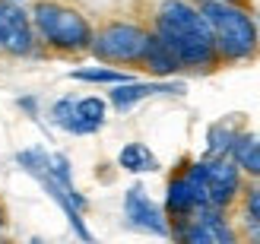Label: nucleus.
<instances>
[{"instance_id":"nucleus-1","label":"nucleus","mask_w":260,"mask_h":244,"mask_svg":"<svg viewBox=\"0 0 260 244\" xmlns=\"http://www.w3.org/2000/svg\"><path fill=\"white\" fill-rule=\"evenodd\" d=\"M149 32L178 57L181 70L213 73L222 63L216 54L210 25H206L197 4H190V0H159Z\"/></svg>"},{"instance_id":"nucleus-2","label":"nucleus","mask_w":260,"mask_h":244,"mask_svg":"<svg viewBox=\"0 0 260 244\" xmlns=\"http://www.w3.org/2000/svg\"><path fill=\"white\" fill-rule=\"evenodd\" d=\"M197 10L203 13L213 32L216 54L222 63H248L260 54V29L254 13L244 4H222V0H200Z\"/></svg>"},{"instance_id":"nucleus-3","label":"nucleus","mask_w":260,"mask_h":244,"mask_svg":"<svg viewBox=\"0 0 260 244\" xmlns=\"http://www.w3.org/2000/svg\"><path fill=\"white\" fill-rule=\"evenodd\" d=\"M29 16L38 45L51 48L54 54H89L95 29L83 10L60 0H38Z\"/></svg>"},{"instance_id":"nucleus-4","label":"nucleus","mask_w":260,"mask_h":244,"mask_svg":"<svg viewBox=\"0 0 260 244\" xmlns=\"http://www.w3.org/2000/svg\"><path fill=\"white\" fill-rule=\"evenodd\" d=\"M149 29L143 22H130V19H108L105 25H99L89 45V54L99 63L108 67H140L143 54L149 45Z\"/></svg>"},{"instance_id":"nucleus-5","label":"nucleus","mask_w":260,"mask_h":244,"mask_svg":"<svg viewBox=\"0 0 260 244\" xmlns=\"http://www.w3.org/2000/svg\"><path fill=\"white\" fill-rule=\"evenodd\" d=\"M16 162H19V168H25V175H32L38 184H42L45 190H48V197L57 203V206L63 210V216H67V222H70V228H73V235L80 238L83 244H99L95 241V235L89 232V225L83 222V213L73 206V203L67 200V194H63V187L51 178V171H48V162H51V152H45L42 146H32V149H22V152H16Z\"/></svg>"},{"instance_id":"nucleus-6","label":"nucleus","mask_w":260,"mask_h":244,"mask_svg":"<svg viewBox=\"0 0 260 244\" xmlns=\"http://www.w3.org/2000/svg\"><path fill=\"white\" fill-rule=\"evenodd\" d=\"M0 51L10 57H35L38 54L32 16L22 10V4H13V0H0Z\"/></svg>"},{"instance_id":"nucleus-7","label":"nucleus","mask_w":260,"mask_h":244,"mask_svg":"<svg viewBox=\"0 0 260 244\" xmlns=\"http://www.w3.org/2000/svg\"><path fill=\"white\" fill-rule=\"evenodd\" d=\"M124 219L130 228L137 232H146V235H155V238H168L172 235V222L162 206H155L149 200V194L143 190V184H134L124 194Z\"/></svg>"},{"instance_id":"nucleus-8","label":"nucleus","mask_w":260,"mask_h":244,"mask_svg":"<svg viewBox=\"0 0 260 244\" xmlns=\"http://www.w3.org/2000/svg\"><path fill=\"white\" fill-rule=\"evenodd\" d=\"M206 194L210 206L229 210L241 194V168L232 159H206Z\"/></svg>"},{"instance_id":"nucleus-9","label":"nucleus","mask_w":260,"mask_h":244,"mask_svg":"<svg viewBox=\"0 0 260 244\" xmlns=\"http://www.w3.org/2000/svg\"><path fill=\"white\" fill-rule=\"evenodd\" d=\"M152 95H184V83H172V80H152V83H121V86H111L108 101L114 105V111H130L134 105H140L143 98H152Z\"/></svg>"},{"instance_id":"nucleus-10","label":"nucleus","mask_w":260,"mask_h":244,"mask_svg":"<svg viewBox=\"0 0 260 244\" xmlns=\"http://www.w3.org/2000/svg\"><path fill=\"white\" fill-rule=\"evenodd\" d=\"M197 210H200V203H197V194H193V187L187 181V171L178 168L172 178H168V187H165V216H168V222L190 219Z\"/></svg>"},{"instance_id":"nucleus-11","label":"nucleus","mask_w":260,"mask_h":244,"mask_svg":"<svg viewBox=\"0 0 260 244\" xmlns=\"http://www.w3.org/2000/svg\"><path fill=\"white\" fill-rule=\"evenodd\" d=\"M140 67L146 70V73H152L155 80H168V76H175V73H181V63H178V57L168 51L155 35H149V45H146V54H143V60H140Z\"/></svg>"},{"instance_id":"nucleus-12","label":"nucleus","mask_w":260,"mask_h":244,"mask_svg":"<svg viewBox=\"0 0 260 244\" xmlns=\"http://www.w3.org/2000/svg\"><path fill=\"white\" fill-rule=\"evenodd\" d=\"M238 133H241V124L235 118L216 121L206 130V159H229V149H232Z\"/></svg>"},{"instance_id":"nucleus-13","label":"nucleus","mask_w":260,"mask_h":244,"mask_svg":"<svg viewBox=\"0 0 260 244\" xmlns=\"http://www.w3.org/2000/svg\"><path fill=\"white\" fill-rule=\"evenodd\" d=\"M48 171H51V178L63 187V194H67V200L73 203L80 213H86L89 210V200L76 190V184H73V171H70V159L63 156V152H51V162H48Z\"/></svg>"},{"instance_id":"nucleus-14","label":"nucleus","mask_w":260,"mask_h":244,"mask_svg":"<svg viewBox=\"0 0 260 244\" xmlns=\"http://www.w3.org/2000/svg\"><path fill=\"white\" fill-rule=\"evenodd\" d=\"M193 216H197V219H200L206 228H210V235H213L216 244H241V238H238V232H235V225L225 219V210L203 206V210H197Z\"/></svg>"},{"instance_id":"nucleus-15","label":"nucleus","mask_w":260,"mask_h":244,"mask_svg":"<svg viewBox=\"0 0 260 244\" xmlns=\"http://www.w3.org/2000/svg\"><path fill=\"white\" fill-rule=\"evenodd\" d=\"M118 165L130 175H143V171H159V159L149 152V146L143 143H127L118 152Z\"/></svg>"},{"instance_id":"nucleus-16","label":"nucleus","mask_w":260,"mask_h":244,"mask_svg":"<svg viewBox=\"0 0 260 244\" xmlns=\"http://www.w3.org/2000/svg\"><path fill=\"white\" fill-rule=\"evenodd\" d=\"M168 238H175V244H216L210 228H206L197 216H190V219H175Z\"/></svg>"},{"instance_id":"nucleus-17","label":"nucleus","mask_w":260,"mask_h":244,"mask_svg":"<svg viewBox=\"0 0 260 244\" xmlns=\"http://www.w3.org/2000/svg\"><path fill=\"white\" fill-rule=\"evenodd\" d=\"M70 80H80V83H105V86H121L130 83L134 76L118 70V67H76L70 70Z\"/></svg>"},{"instance_id":"nucleus-18","label":"nucleus","mask_w":260,"mask_h":244,"mask_svg":"<svg viewBox=\"0 0 260 244\" xmlns=\"http://www.w3.org/2000/svg\"><path fill=\"white\" fill-rule=\"evenodd\" d=\"M105 111H108V101L99 98V95L76 98V118H83V121H92V124L105 127Z\"/></svg>"},{"instance_id":"nucleus-19","label":"nucleus","mask_w":260,"mask_h":244,"mask_svg":"<svg viewBox=\"0 0 260 244\" xmlns=\"http://www.w3.org/2000/svg\"><path fill=\"white\" fill-rule=\"evenodd\" d=\"M76 114V98L73 95H63V98H57L54 105H51V124L54 127H63L70 118Z\"/></svg>"},{"instance_id":"nucleus-20","label":"nucleus","mask_w":260,"mask_h":244,"mask_svg":"<svg viewBox=\"0 0 260 244\" xmlns=\"http://www.w3.org/2000/svg\"><path fill=\"white\" fill-rule=\"evenodd\" d=\"M254 143H257V136H254L251 130H241V133L235 136V143H232V149H229V159H232V162H241V159L251 152Z\"/></svg>"},{"instance_id":"nucleus-21","label":"nucleus","mask_w":260,"mask_h":244,"mask_svg":"<svg viewBox=\"0 0 260 244\" xmlns=\"http://www.w3.org/2000/svg\"><path fill=\"white\" fill-rule=\"evenodd\" d=\"M244 219H251L260 225V181L248 187V194H244Z\"/></svg>"},{"instance_id":"nucleus-22","label":"nucleus","mask_w":260,"mask_h":244,"mask_svg":"<svg viewBox=\"0 0 260 244\" xmlns=\"http://www.w3.org/2000/svg\"><path fill=\"white\" fill-rule=\"evenodd\" d=\"M238 168H241V175H248V178H254V181H260V140L251 146L248 156L238 162Z\"/></svg>"},{"instance_id":"nucleus-23","label":"nucleus","mask_w":260,"mask_h":244,"mask_svg":"<svg viewBox=\"0 0 260 244\" xmlns=\"http://www.w3.org/2000/svg\"><path fill=\"white\" fill-rule=\"evenodd\" d=\"M16 108H22L29 118H38V98H35V95H22V98H16Z\"/></svg>"},{"instance_id":"nucleus-24","label":"nucleus","mask_w":260,"mask_h":244,"mask_svg":"<svg viewBox=\"0 0 260 244\" xmlns=\"http://www.w3.org/2000/svg\"><path fill=\"white\" fill-rule=\"evenodd\" d=\"M4 228H7V206L0 203V235H4Z\"/></svg>"},{"instance_id":"nucleus-25","label":"nucleus","mask_w":260,"mask_h":244,"mask_svg":"<svg viewBox=\"0 0 260 244\" xmlns=\"http://www.w3.org/2000/svg\"><path fill=\"white\" fill-rule=\"evenodd\" d=\"M222 4H248V0H222Z\"/></svg>"},{"instance_id":"nucleus-26","label":"nucleus","mask_w":260,"mask_h":244,"mask_svg":"<svg viewBox=\"0 0 260 244\" xmlns=\"http://www.w3.org/2000/svg\"><path fill=\"white\" fill-rule=\"evenodd\" d=\"M254 19H257V29H260V13H254Z\"/></svg>"},{"instance_id":"nucleus-27","label":"nucleus","mask_w":260,"mask_h":244,"mask_svg":"<svg viewBox=\"0 0 260 244\" xmlns=\"http://www.w3.org/2000/svg\"><path fill=\"white\" fill-rule=\"evenodd\" d=\"M13 4H22V0H13Z\"/></svg>"}]
</instances>
